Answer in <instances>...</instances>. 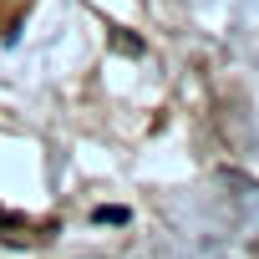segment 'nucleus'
<instances>
[{
	"mask_svg": "<svg viewBox=\"0 0 259 259\" xmlns=\"http://www.w3.org/2000/svg\"><path fill=\"white\" fill-rule=\"evenodd\" d=\"M26 6H31V0H0V31H11L26 16Z\"/></svg>",
	"mask_w": 259,
	"mask_h": 259,
	"instance_id": "1",
	"label": "nucleus"
}]
</instances>
